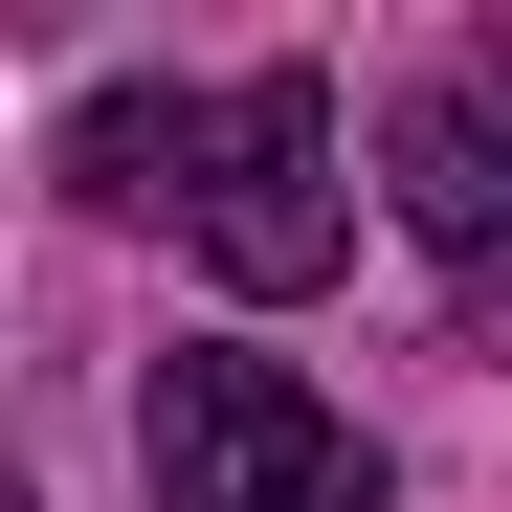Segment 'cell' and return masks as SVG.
I'll return each instance as SVG.
<instances>
[{
	"mask_svg": "<svg viewBox=\"0 0 512 512\" xmlns=\"http://www.w3.org/2000/svg\"><path fill=\"white\" fill-rule=\"evenodd\" d=\"M67 179L112 223H179L223 290H334L357 268V134L312 67H223V90H90Z\"/></svg>",
	"mask_w": 512,
	"mask_h": 512,
	"instance_id": "obj_1",
	"label": "cell"
},
{
	"mask_svg": "<svg viewBox=\"0 0 512 512\" xmlns=\"http://www.w3.org/2000/svg\"><path fill=\"white\" fill-rule=\"evenodd\" d=\"M134 468H156V512H379V446H357L290 357H223V334H179V357H156Z\"/></svg>",
	"mask_w": 512,
	"mask_h": 512,
	"instance_id": "obj_2",
	"label": "cell"
},
{
	"mask_svg": "<svg viewBox=\"0 0 512 512\" xmlns=\"http://www.w3.org/2000/svg\"><path fill=\"white\" fill-rule=\"evenodd\" d=\"M379 179H401V223L446 245V268H512V45L423 67V90H401V134H379Z\"/></svg>",
	"mask_w": 512,
	"mask_h": 512,
	"instance_id": "obj_3",
	"label": "cell"
}]
</instances>
